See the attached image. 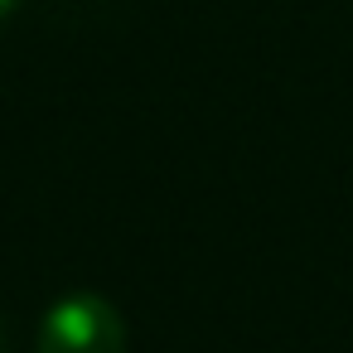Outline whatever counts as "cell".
Returning <instances> with one entry per match:
<instances>
[{
    "mask_svg": "<svg viewBox=\"0 0 353 353\" xmlns=\"http://www.w3.org/2000/svg\"><path fill=\"white\" fill-rule=\"evenodd\" d=\"M15 6H20V0H0V20H6V15H10Z\"/></svg>",
    "mask_w": 353,
    "mask_h": 353,
    "instance_id": "obj_2",
    "label": "cell"
},
{
    "mask_svg": "<svg viewBox=\"0 0 353 353\" xmlns=\"http://www.w3.org/2000/svg\"><path fill=\"white\" fill-rule=\"evenodd\" d=\"M0 353H6V334H0Z\"/></svg>",
    "mask_w": 353,
    "mask_h": 353,
    "instance_id": "obj_3",
    "label": "cell"
},
{
    "mask_svg": "<svg viewBox=\"0 0 353 353\" xmlns=\"http://www.w3.org/2000/svg\"><path fill=\"white\" fill-rule=\"evenodd\" d=\"M39 353H126V319L102 295L73 290L44 314Z\"/></svg>",
    "mask_w": 353,
    "mask_h": 353,
    "instance_id": "obj_1",
    "label": "cell"
}]
</instances>
